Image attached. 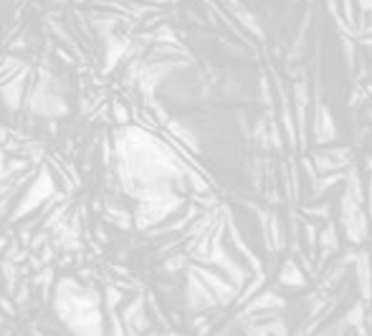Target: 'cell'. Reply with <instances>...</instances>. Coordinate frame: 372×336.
Here are the masks:
<instances>
[{
	"label": "cell",
	"instance_id": "52a82bcc",
	"mask_svg": "<svg viewBox=\"0 0 372 336\" xmlns=\"http://www.w3.org/2000/svg\"><path fill=\"white\" fill-rule=\"evenodd\" d=\"M365 213H367V220H370V230H372V177L365 185Z\"/></svg>",
	"mask_w": 372,
	"mask_h": 336
},
{
	"label": "cell",
	"instance_id": "277c9868",
	"mask_svg": "<svg viewBox=\"0 0 372 336\" xmlns=\"http://www.w3.org/2000/svg\"><path fill=\"white\" fill-rule=\"evenodd\" d=\"M276 283L283 288H294V291L296 288H306L309 286V273L301 268V263L296 258H286L276 273Z\"/></svg>",
	"mask_w": 372,
	"mask_h": 336
},
{
	"label": "cell",
	"instance_id": "9c48e42d",
	"mask_svg": "<svg viewBox=\"0 0 372 336\" xmlns=\"http://www.w3.org/2000/svg\"><path fill=\"white\" fill-rule=\"evenodd\" d=\"M365 91H367V99H372V81L365 83Z\"/></svg>",
	"mask_w": 372,
	"mask_h": 336
},
{
	"label": "cell",
	"instance_id": "3957f363",
	"mask_svg": "<svg viewBox=\"0 0 372 336\" xmlns=\"http://www.w3.org/2000/svg\"><path fill=\"white\" fill-rule=\"evenodd\" d=\"M350 273H355L357 293H360V301L370 303L372 301V255L365 248L357 250L355 263L350 265Z\"/></svg>",
	"mask_w": 372,
	"mask_h": 336
},
{
	"label": "cell",
	"instance_id": "7a4b0ae2",
	"mask_svg": "<svg viewBox=\"0 0 372 336\" xmlns=\"http://www.w3.org/2000/svg\"><path fill=\"white\" fill-rule=\"evenodd\" d=\"M309 127H311V139H314L317 147L337 142V121H334L329 106L322 104V101H317V104L311 106Z\"/></svg>",
	"mask_w": 372,
	"mask_h": 336
},
{
	"label": "cell",
	"instance_id": "ba28073f",
	"mask_svg": "<svg viewBox=\"0 0 372 336\" xmlns=\"http://www.w3.org/2000/svg\"><path fill=\"white\" fill-rule=\"evenodd\" d=\"M362 46L372 51V36H362Z\"/></svg>",
	"mask_w": 372,
	"mask_h": 336
},
{
	"label": "cell",
	"instance_id": "8992f818",
	"mask_svg": "<svg viewBox=\"0 0 372 336\" xmlns=\"http://www.w3.org/2000/svg\"><path fill=\"white\" fill-rule=\"evenodd\" d=\"M332 210H334V205L329 203V200H314V205H304L301 208V213H304L309 220H332Z\"/></svg>",
	"mask_w": 372,
	"mask_h": 336
},
{
	"label": "cell",
	"instance_id": "6da1fadb",
	"mask_svg": "<svg viewBox=\"0 0 372 336\" xmlns=\"http://www.w3.org/2000/svg\"><path fill=\"white\" fill-rule=\"evenodd\" d=\"M311 167L319 172V175H329V172H345L355 162V152L352 147H342V144H324L317 147L309 157Z\"/></svg>",
	"mask_w": 372,
	"mask_h": 336
},
{
	"label": "cell",
	"instance_id": "30bf717a",
	"mask_svg": "<svg viewBox=\"0 0 372 336\" xmlns=\"http://www.w3.org/2000/svg\"><path fill=\"white\" fill-rule=\"evenodd\" d=\"M365 162H367V170L372 172V157H365Z\"/></svg>",
	"mask_w": 372,
	"mask_h": 336
},
{
	"label": "cell",
	"instance_id": "5b68a950",
	"mask_svg": "<svg viewBox=\"0 0 372 336\" xmlns=\"http://www.w3.org/2000/svg\"><path fill=\"white\" fill-rule=\"evenodd\" d=\"M317 248L327 250V253H337L339 250V228L334 220H327L324 228L317 230Z\"/></svg>",
	"mask_w": 372,
	"mask_h": 336
}]
</instances>
